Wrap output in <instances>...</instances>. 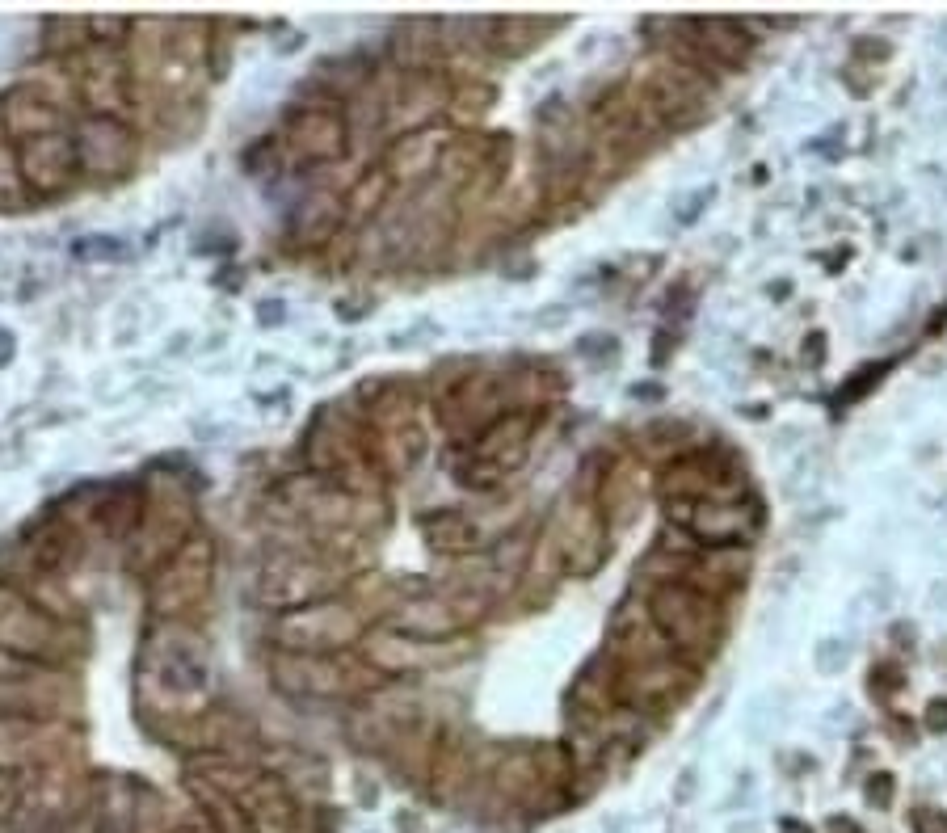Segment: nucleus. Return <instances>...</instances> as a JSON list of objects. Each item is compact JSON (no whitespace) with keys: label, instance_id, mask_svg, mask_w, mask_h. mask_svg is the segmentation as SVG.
<instances>
[{"label":"nucleus","instance_id":"18","mask_svg":"<svg viewBox=\"0 0 947 833\" xmlns=\"http://www.w3.org/2000/svg\"><path fill=\"white\" fill-rule=\"evenodd\" d=\"M897 686H901V678H897V669H893V665L872 669V690H897Z\"/></svg>","mask_w":947,"mask_h":833},{"label":"nucleus","instance_id":"13","mask_svg":"<svg viewBox=\"0 0 947 833\" xmlns=\"http://www.w3.org/2000/svg\"><path fill=\"white\" fill-rule=\"evenodd\" d=\"M426 539L438 552H472L480 543V531H476V522L463 514H434V518H426Z\"/></svg>","mask_w":947,"mask_h":833},{"label":"nucleus","instance_id":"14","mask_svg":"<svg viewBox=\"0 0 947 833\" xmlns=\"http://www.w3.org/2000/svg\"><path fill=\"white\" fill-rule=\"evenodd\" d=\"M884 371H889V362H876V367H863V371H859V379H851V383H846V392H838V409H842V404H851V400H859V396L868 392V388H872V383H876Z\"/></svg>","mask_w":947,"mask_h":833},{"label":"nucleus","instance_id":"8","mask_svg":"<svg viewBox=\"0 0 947 833\" xmlns=\"http://www.w3.org/2000/svg\"><path fill=\"white\" fill-rule=\"evenodd\" d=\"M666 514L708 547H737L758 522V514L741 501H670Z\"/></svg>","mask_w":947,"mask_h":833},{"label":"nucleus","instance_id":"9","mask_svg":"<svg viewBox=\"0 0 947 833\" xmlns=\"http://www.w3.org/2000/svg\"><path fill=\"white\" fill-rule=\"evenodd\" d=\"M607 657L615 665H640V661H657V657H674L670 644L661 640V632L653 627L649 611L636 602L619 606L615 619H611V648Z\"/></svg>","mask_w":947,"mask_h":833},{"label":"nucleus","instance_id":"2","mask_svg":"<svg viewBox=\"0 0 947 833\" xmlns=\"http://www.w3.org/2000/svg\"><path fill=\"white\" fill-rule=\"evenodd\" d=\"M653 627L661 632V640L670 644V653L678 661H699L712 657V648L720 640V611L716 598L703 594V589H691L682 581H657L649 602H644Z\"/></svg>","mask_w":947,"mask_h":833},{"label":"nucleus","instance_id":"11","mask_svg":"<svg viewBox=\"0 0 947 833\" xmlns=\"http://www.w3.org/2000/svg\"><path fill=\"white\" fill-rule=\"evenodd\" d=\"M485 611V598L476 594H463V598H430V602H417L405 611V623L409 632H421V636H451V632H463V627H472Z\"/></svg>","mask_w":947,"mask_h":833},{"label":"nucleus","instance_id":"17","mask_svg":"<svg viewBox=\"0 0 947 833\" xmlns=\"http://www.w3.org/2000/svg\"><path fill=\"white\" fill-rule=\"evenodd\" d=\"M926 728H931V733H943L947 728V699H935L926 707Z\"/></svg>","mask_w":947,"mask_h":833},{"label":"nucleus","instance_id":"10","mask_svg":"<svg viewBox=\"0 0 947 833\" xmlns=\"http://www.w3.org/2000/svg\"><path fill=\"white\" fill-rule=\"evenodd\" d=\"M535 413L522 409V413H501L485 425V434L476 442V459H489L493 467L501 472H510L527 459V446H531V430H535Z\"/></svg>","mask_w":947,"mask_h":833},{"label":"nucleus","instance_id":"3","mask_svg":"<svg viewBox=\"0 0 947 833\" xmlns=\"http://www.w3.org/2000/svg\"><path fill=\"white\" fill-rule=\"evenodd\" d=\"M682 38L674 43V59L678 64H687L695 72L703 68H745L750 64V55L758 47V38L750 34L745 22H733V17H687V22H678Z\"/></svg>","mask_w":947,"mask_h":833},{"label":"nucleus","instance_id":"1","mask_svg":"<svg viewBox=\"0 0 947 833\" xmlns=\"http://www.w3.org/2000/svg\"><path fill=\"white\" fill-rule=\"evenodd\" d=\"M623 89H628V97L636 101V110L653 131L691 127L708 114V80H703V72L678 64L674 55H653L636 64Z\"/></svg>","mask_w":947,"mask_h":833},{"label":"nucleus","instance_id":"4","mask_svg":"<svg viewBox=\"0 0 947 833\" xmlns=\"http://www.w3.org/2000/svg\"><path fill=\"white\" fill-rule=\"evenodd\" d=\"M548 543H552L564 577H594L611 556V531H607V518H602L598 501H573L569 510L552 522Z\"/></svg>","mask_w":947,"mask_h":833},{"label":"nucleus","instance_id":"5","mask_svg":"<svg viewBox=\"0 0 947 833\" xmlns=\"http://www.w3.org/2000/svg\"><path fill=\"white\" fill-rule=\"evenodd\" d=\"M661 501H733L745 489V476L724 455L691 451L678 455L666 472H661Z\"/></svg>","mask_w":947,"mask_h":833},{"label":"nucleus","instance_id":"15","mask_svg":"<svg viewBox=\"0 0 947 833\" xmlns=\"http://www.w3.org/2000/svg\"><path fill=\"white\" fill-rule=\"evenodd\" d=\"M910 825L918 833H947V817H943V812H935V808H918L910 817Z\"/></svg>","mask_w":947,"mask_h":833},{"label":"nucleus","instance_id":"12","mask_svg":"<svg viewBox=\"0 0 947 833\" xmlns=\"http://www.w3.org/2000/svg\"><path fill=\"white\" fill-rule=\"evenodd\" d=\"M493 38L489 43L501 51V55H527L543 43V22H535V17H497V22H489Z\"/></svg>","mask_w":947,"mask_h":833},{"label":"nucleus","instance_id":"7","mask_svg":"<svg viewBox=\"0 0 947 833\" xmlns=\"http://www.w3.org/2000/svg\"><path fill=\"white\" fill-rule=\"evenodd\" d=\"M649 123H644V114L636 110V101L628 97V89H607L594 106H590V135H594V148L607 152L615 160H628L644 148V139H649Z\"/></svg>","mask_w":947,"mask_h":833},{"label":"nucleus","instance_id":"16","mask_svg":"<svg viewBox=\"0 0 947 833\" xmlns=\"http://www.w3.org/2000/svg\"><path fill=\"white\" fill-rule=\"evenodd\" d=\"M868 800L889 804V800H893V775H872V783H868Z\"/></svg>","mask_w":947,"mask_h":833},{"label":"nucleus","instance_id":"6","mask_svg":"<svg viewBox=\"0 0 947 833\" xmlns=\"http://www.w3.org/2000/svg\"><path fill=\"white\" fill-rule=\"evenodd\" d=\"M695 686V669L678 657H657L640 665H615L619 707H661L682 699Z\"/></svg>","mask_w":947,"mask_h":833}]
</instances>
